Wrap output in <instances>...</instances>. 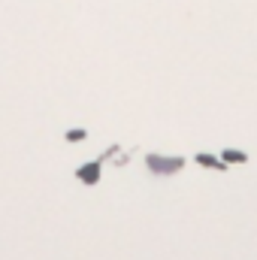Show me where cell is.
<instances>
[{
    "label": "cell",
    "mask_w": 257,
    "mask_h": 260,
    "mask_svg": "<svg viewBox=\"0 0 257 260\" xmlns=\"http://www.w3.org/2000/svg\"><path fill=\"white\" fill-rule=\"evenodd\" d=\"M145 167H149V173H152V175L170 178V175H175V173L185 170V158H178V155H158V152H152V155H145Z\"/></svg>",
    "instance_id": "obj_1"
},
{
    "label": "cell",
    "mask_w": 257,
    "mask_h": 260,
    "mask_svg": "<svg viewBox=\"0 0 257 260\" xmlns=\"http://www.w3.org/2000/svg\"><path fill=\"white\" fill-rule=\"evenodd\" d=\"M76 178H79L82 184H97V181L103 178V161H88V164H82V167L76 170Z\"/></svg>",
    "instance_id": "obj_2"
},
{
    "label": "cell",
    "mask_w": 257,
    "mask_h": 260,
    "mask_svg": "<svg viewBox=\"0 0 257 260\" xmlns=\"http://www.w3.org/2000/svg\"><path fill=\"white\" fill-rule=\"evenodd\" d=\"M194 161L203 167V170H218V173H224L227 170V164L221 161V155H209V152H197L194 155Z\"/></svg>",
    "instance_id": "obj_3"
},
{
    "label": "cell",
    "mask_w": 257,
    "mask_h": 260,
    "mask_svg": "<svg viewBox=\"0 0 257 260\" xmlns=\"http://www.w3.org/2000/svg\"><path fill=\"white\" fill-rule=\"evenodd\" d=\"M221 161H224L227 167H233V164H248V155L242 152V148H224V152H221Z\"/></svg>",
    "instance_id": "obj_4"
},
{
    "label": "cell",
    "mask_w": 257,
    "mask_h": 260,
    "mask_svg": "<svg viewBox=\"0 0 257 260\" xmlns=\"http://www.w3.org/2000/svg\"><path fill=\"white\" fill-rule=\"evenodd\" d=\"M64 139H67V142H82V139H88V130L73 127V130H67V133H64Z\"/></svg>",
    "instance_id": "obj_5"
}]
</instances>
